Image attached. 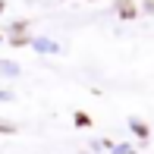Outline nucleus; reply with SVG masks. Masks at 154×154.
<instances>
[{
    "label": "nucleus",
    "instance_id": "nucleus-1",
    "mask_svg": "<svg viewBox=\"0 0 154 154\" xmlns=\"http://www.w3.org/2000/svg\"><path fill=\"white\" fill-rule=\"evenodd\" d=\"M113 13L123 22H132V19H138V3L135 0H113Z\"/></svg>",
    "mask_w": 154,
    "mask_h": 154
},
{
    "label": "nucleus",
    "instance_id": "nucleus-2",
    "mask_svg": "<svg viewBox=\"0 0 154 154\" xmlns=\"http://www.w3.org/2000/svg\"><path fill=\"white\" fill-rule=\"evenodd\" d=\"M129 129H132V135H135L142 145H148V138H151V129H148V123H142L138 116H129Z\"/></svg>",
    "mask_w": 154,
    "mask_h": 154
},
{
    "label": "nucleus",
    "instance_id": "nucleus-3",
    "mask_svg": "<svg viewBox=\"0 0 154 154\" xmlns=\"http://www.w3.org/2000/svg\"><path fill=\"white\" fill-rule=\"evenodd\" d=\"M32 47H35L38 54H60V51H63L60 41H51V38H35V41H32Z\"/></svg>",
    "mask_w": 154,
    "mask_h": 154
},
{
    "label": "nucleus",
    "instance_id": "nucleus-4",
    "mask_svg": "<svg viewBox=\"0 0 154 154\" xmlns=\"http://www.w3.org/2000/svg\"><path fill=\"white\" fill-rule=\"evenodd\" d=\"M32 41H35V38H29L25 32H13L6 44H10V47H32Z\"/></svg>",
    "mask_w": 154,
    "mask_h": 154
},
{
    "label": "nucleus",
    "instance_id": "nucleus-5",
    "mask_svg": "<svg viewBox=\"0 0 154 154\" xmlns=\"http://www.w3.org/2000/svg\"><path fill=\"white\" fill-rule=\"evenodd\" d=\"M19 72H22V69H19V63H13V60H0V75H10V79H16Z\"/></svg>",
    "mask_w": 154,
    "mask_h": 154
},
{
    "label": "nucleus",
    "instance_id": "nucleus-6",
    "mask_svg": "<svg viewBox=\"0 0 154 154\" xmlns=\"http://www.w3.org/2000/svg\"><path fill=\"white\" fill-rule=\"evenodd\" d=\"M72 123L79 126V129H91V126H94V120L85 113V110H75V113H72Z\"/></svg>",
    "mask_w": 154,
    "mask_h": 154
},
{
    "label": "nucleus",
    "instance_id": "nucleus-7",
    "mask_svg": "<svg viewBox=\"0 0 154 154\" xmlns=\"http://www.w3.org/2000/svg\"><path fill=\"white\" fill-rule=\"evenodd\" d=\"M116 142H110V138H97V142H91L88 148H91V154H104V151H110Z\"/></svg>",
    "mask_w": 154,
    "mask_h": 154
},
{
    "label": "nucleus",
    "instance_id": "nucleus-8",
    "mask_svg": "<svg viewBox=\"0 0 154 154\" xmlns=\"http://www.w3.org/2000/svg\"><path fill=\"white\" fill-rule=\"evenodd\" d=\"M16 132H19V126H16V123L0 120V135H16Z\"/></svg>",
    "mask_w": 154,
    "mask_h": 154
},
{
    "label": "nucleus",
    "instance_id": "nucleus-9",
    "mask_svg": "<svg viewBox=\"0 0 154 154\" xmlns=\"http://www.w3.org/2000/svg\"><path fill=\"white\" fill-rule=\"evenodd\" d=\"M107 154H135V148H132V145H126V142H120V145H113Z\"/></svg>",
    "mask_w": 154,
    "mask_h": 154
},
{
    "label": "nucleus",
    "instance_id": "nucleus-10",
    "mask_svg": "<svg viewBox=\"0 0 154 154\" xmlns=\"http://www.w3.org/2000/svg\"><path fill=\"white\" fill-rule=\"evenodd\" d=\"M25 29H29V19H19V22H10V25H6V32H25Z\"/></svg>",
    "mask_w": 154,
    "mask_h": 154
},
{
    "label": "nucleus",
    "instance_id": "nucleus-11",
    "mask_svg": "<svg viewBox=\"0 0 154 154\" xmlns=\"http://www.w3.org/2000/svg\"><path fill=\"white\" fill-rule=\"evenodd\" d=\"M3 101H13V91H3V88H0V104Z\"/></svg>",
    "mask_w": 154,
    "mask_h": 154
},
{
    "label": "nucleus",
    "instance_id": "nucleus-12",
    "mask_svg": "<svg viewBox=\"0 0 154 154\" xmlns=\"http://www.w3.org/2000/svg\"><path fill=\"white\" fill-rule=\"evenodd\" d=\"M145 10H151V13H154V0H145Z\"/></svg>",
    "mask_w": 154,
    "mask_h": 154
},
{
    "label": "nucleus",
    "instance_id": "nucleus-13",
    "mask_svg": "<svg viewBox=\"0 0 154 154\" xmlns=\"http://www.w3.org/2000/svg\"><path fill=\"white\" fill-rule=\"evenodd\" d=\"M3 10H6V3H3V0H0V13H3Z\"/></svg>",
    "mask_w": 154,
    "mask_h": 154
},
{
    "label": "nucleus",
    "instance_id": "nucleus-14",
    "mask_svg": "<svg viewBox=\"0 0 154 154\" xmlns=\"http://www.w3.org/2000/svg\"><path fill=\"white\" fill-rule=\"evenodd\" d=\"M75 154H91V148H88V151H75Z\"/></svg>",
    "mask_w": 154,
    "mask_h": 154
},
{
    "label": "nucleus",
    "instance_id": "nucleus-15",
    "mask_svg": "<svg viewBox=\"0 0 154 154\" xmlns=\"http://www.w3.org/2000/svg\"><path fill=\"white\" fill-rule=\"evenodd\" d=\"M0 41H3V35H0Z\"/></svg>",
    "mask_w": 154,
    "mask_h": 154
},
{
    "label": "nucleus",
    "instance_id": "nucleus-16",
    "mask_svg": "<svg viewBox=\"0 0 154 154\" xmlns=\"http://www.w3.org/2000/svg\"><path fill=\"white\" fill-rule=\"evenodd\" d=\"M91 3H94V0H91Z\"/></svg>",
    "mask_w": 154,
    "mask_h": 154
}]
</instances>
